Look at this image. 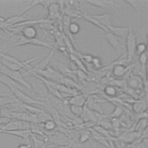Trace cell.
I'll use <instances>...</instances> for the list:
<instances>
[{"label": "cell", "instance_id": "obj_1", "mask_svg": "<svg viewBox=\"0 0 148 148\" xmlns=\"http://www.w3.org/2000/svg\"><path fill=\"white\" fill-rule=\"evenodd\" d=\"M0 73L8 76L13 81L26 89L31 91L33 90V87L31 84L24 79L23 75L19 71L10 70L0 64Z\"/></svg>", "mask_w": 148, "mask_h": 148}, {"label": "cell", "instance_id": "obj_2", "mask_svg": "<svg viewBox=\"0 0 148 148\" xmlns=\"http://www.w3.org/2000/svg\"><path fill=\"white\" fill-rule=\"evenodd\" d=\"M136 45V35L134 33L132 27L128 25V31L126 36L125 46H126V55L128 61H131L135 54V50Z\"/></svg>", "mask_w": 148, "mask_h": 148}, {"label": "cell", "instance_id": "obj_3", "mask_svg": "<svg viewBox=\"0 0 148 148\" xmlns=\"http://www.w3.org/2000/svg\"><path fill=\"white\" fill-rule=\"evenodd\" d=\"M26 45H33L36 46H42V47H47L51 49L53 47V46H52V45L49 44V43L43 41L36 38H33V39H27L20 35L17 36L16 40L13 47L24 46Z\"/></svg>", "mask_w": 148, "mask_h": 148}, {"label": "cell", "instance_id": "obj_4", "mask_svg": "<svg viewBox=\"0 0 148 148\" xmlns=\"http://www.w3.org/2000/svg\"><path fill=\"white\" fill-rule=\"evenodd\" d=\"M10 91L13 93L14 96L16 97V99L17 101L21 102L23 103L28 105H43V102H39L38 101H36L32 98L28 96L27 94H25L24 92L22 91L21 89H20L18 87H13L9 89Z\"/></svg>", "mask_w": 148, "mask_h": 148}, {"label": "cell", "instance_id": "obj_5", "mask_svg": "<svg viewBox=\"0 0 148 148\" xmlns=\"http://www.w3.org/2000/svg\"><path fill=\"white\" fill-rule=\"evenodd\" d=\"M28 72H33V71L29 70V71H28ZM34 73L39 75L40 76L43 77L44 79L50 80V81L60 82L63 78L62 76L60 73L57 72L56 70L52 69L51 67H50L49 66L46 69H45L42 71H38V72H36Z\"/></svg>", "mask_w": 148, "mask_h": 148}, {"label": "cell", "instance_id": "obj_6", "mask_svg": "<svg viewBox=\"0 0 148 148\" xmlns=\"http://www.w3.org/2000/svg\"><path fill=\"white\" fill-rule=\"evenodd\" d=\"M56 49V47H53L51 49V51L48 53V54L40 62H39V63L36 64L33 67L30 66L29 67V68L27 69V71L29 70H31L34 72H36L42 71V70L46 69L49 66L48 65L50 63L52 58L53 57Z\"/></svg>", "mask_w": 148, "mask_h": 148}, {"label": "cell", "instance_id": "obj_7", "mask_svg": "<svg viewBox=\"0 0 148 148\" xmlns=\"http://www.w3.org/2000/svg\"><path fill=\"white\" fill-rule=\"evenodd\" d=\"M0 133H5V134L16 136L25 140L28 143H30L29 137L32 134V132L31 130H13V131L0 130Z\"/></svg>", "mask_w": 148, "mask_h": 148}, {"label": "cell", "instance_id": "obj_8", "mask_svg": "<svg viewBox=\"0 0 148 148\" xmlns=\"http://www.w3.org/2000/svg\"><path fill=\"white\" fill-rule=\"evenodd\" d=\"M103 37L108 41L109 45L115 50L118 51L122 49L123 46L119 40V38L109 31L105 32V33L103 35Z\"/></svg>", "mask_w": 148, "mask_h": 148}, {"label": "cell", "instance_id": "obj_9", "mask_svg": "<svg viewBox=\"0 0 148 148\" xmlns=\"http://www.w3.org/2000/svg\"><path fill=\"white\" fill-rule=\"evenodd\" d=\"M90 16L95 19L99 24L108 30V28L112 25L111 18L108 13H105L100 14H90Z\"/></svg>", "mask_w": 148, "mask_h": 148}, {"label": "cell", "instance_id": "obj_10", "mask_svg": "<svg viewBox=\"0 0 148 148\" xmlns=\"http://www.w3.org/2000/svg\"><path fill=\"white\" fill-rule=\"evenodd\" d=\"M86 2L97 8L103 9H109L110 8H120V6L114 3L113 1H86Z\"/></svg>", "mask_w": 148, "mask_h": 148}, {"label": "cell", "instance_id": "obj_11", "mask_svg": "<svg viewBox=\"0 0 148 148\" xmlns=\"http://www.w3.org/2000/svg\"><path fill=\"white\" fill-rule=\"evenodd\" d=\"M28 20H29V18H28L25 13L23 14H18L10 17L8 19H6L5 21L4 27H9V26L12 27L16 24H17L23 22Z\"/></svg>", "mask_w": 148, "mask_h": 148}, {"label": "cell", "instance_id": "obj_12", "mask_svg": "<svg viewBox=\"0 0 148 148\" xmlns=\"http://www.w3.org/2000/svg\"><path fill=\"white\" fill-rule=\"evenodd\" d=\"M21 30L20 31V35L27 38V39H33L35 38L37 36V30L35 27L32 25H25L23 26Z\"/></svg>", "mask_w": 148, "mask_h": 148}, {"label": "cell", "instance_id": "obj_13", "mask_svg": "<svg viewBox=\"0 0 148 148\" xmlns=\"http://www.w3.org/2000/svg\"><path fill=\"white\" fill-rule=\"evenodd\" d=\"M128 68L129 67L125 65H114L112 68V74L116 77H121L127 73Z\"/></svg>", "mask_w": 148, "mask_h": 148}, {"label": "cell", "instance_id": "obj_14", "mask_svg": "<svg viewBox=\"0 0 148 148\" xmlns=\"http://www.w3.org/2000/svg\"><path fill=\"white\" fill-rule=\"evenodd\" d=\"M108 31L112 34H114L118 38H121L125 35H127L128 31V27H120V26H114L112 25L109 28Z\"/></svg>", "mask_w": 148, "mask_h": 148}, {"label": "cell", "instance_id": "obj_15", "mask_svg": "<svg viewBox=\"0 0 148 148\" xmlns=\"http://www.w3.org/2000/svg\"><path fill=\"white\" fill-rule=\"evenodd\" d=\"M90 133L91 135V137H92L97 142L102 145L103 146H104L107 148H112L108 142V140L105 139L104 136H102V135L99 134L98 132H97L94 130H90Z\"/></svg>", "mask_w": 148, "mask_h": 148}, {"label": "cell", "instance_id": "obj_16", "mask_svg": "<svg viewBox=\"0 0 148 148\" xmlns=\"http://www.w3.org/2000/svg\"><path fill=\"white\" fill-rule=\"evenodd\" d=\"M87 106L88 109L91 111L97 112L99 113H102V109L101 107L99 101L94 98H90L87 102Z\"/></svg>", "mask_w": 148, "mask_h": 148}, {"label": "cell", "instance_id": "obj_17", "mask_svg": "<svg viewBox=\"0 0 148 148\" xmlns=\"http://www.w3.org/2000/svg\"><path fill=\"white\" fill-rule=\"evenodd\" d=\"M0 82L3 83L4 85H5L6 87H8L9 89L13 87H18L21 90H23V87L21 86L13 81L12 79H11L8 76L2 74L0 73Z\"/></svg>", "mask_w": 148, "mask_h": 148}, {"label": "cell", "instance_id": "obj_18", "mask_svg": "<svg viewBox=\"0 0 148 148\" xmlns=\"http://www.w3.org/2000/svg\"><path fill=\"white\" fill-rule=\"evenodd\" d=\"M68 103L69 105L83 107L86 103V99L82 95H75L69 98L68 101Z\"/></svg>", "mask_w": 148, "mask_h": 148}, {"label": "cell", "instance_id": "obj_19", "mask_svg": "<svg viewBox=\"0 0 148 148\" xmlns=\"http://www.w3.org/2000/svg\"><path fill=\"white\" fill-rule=\"evenodd\" d=\"M132 108L135 113L142 114L147 109V104L144 101H137L133 103Z\"/></svg>", "mask_w": 148, "mask_h": 148}, {"label": "cell", "instance_id": "obj_20", "mask_svg": "<svg viewBox=\"0 0 148 148\" xmlns=\"http://www.w3.org/2000/svg\"><path fill=\"white\" fill-rule=\"evenodd\" d=\"M128 84L130 87L134 88H140L142 86V81L140 79L134 75H131L128 79Z\"/></svg>", "mask_w": 148, "mask_h": 148}, {"label": "cell", "instance_id": "obj_21", "mask_svg": "<svg viewBox=\"0 0 148 148\" xmlns=\"http://www.w3.org/2000/svg\"><path fill=\"white\" fill-rule=\"evenodd\" d=\"M31 138L32 140L34 148H46L47 141L42 140L36 138L35 134H32L31 135Z\"/></svg>", "mask_w": 148, "mask_h": 148}, {"label": "cell", "instance_id": "obj_22", "mask_svg": "<svg viewBox=\"0 0 148 148\" xmlns=\"http://www.w3.org/2000/svg\"><path fill=\"white\" fill-rule=\"evenodd\" d=\"M83 17L84 18V19H86L87 21H89L90 23L93 24L94 25H95V26L98 27V28L102 29L105 32H108V31H109L106 28H105L103 27L101 24H99L95 19H94V18L91 17L90 16V14H83Z\"/></svg>", "mask_w": 148, "mask_h": 148}, {"label": "cell", "instance_id": "obj_23", "mask_svg": "<svg viewBox=\"0 0 148 148\" xmlns=\"http://www.w3.org/2000/svg\"><path fill=\"white\" fill-rule=\"evenodd\" d=\"M68 31L72 35L77 34L80 31V25L76 22H72L67 27Z\"/></svg>", "mask_w": 148, "mask_h": 148}, {"label": "cell", "instance_id": "obj_24", "mask_svg": "<svg viewBox=\"0 0 148 148\" xmlns=\"http://www.w3.org/2000/svg\"><path fill=\"white\" fill-rule=\"evenodd\" d=\"M104 92L105 94L109 97H114L116 95L117 93V89L115 87L111 86V85H108L106 86L105 88H104Z\"/></svg>", "mask_w": 148, "mask_h": 148}, {"label": "cell", "instance_id": "obj_25", "mask_svg": "<svg viewBox=\"0 0 148 148\" xmlns=\"http://www.w3.org/2000/svg\"><path fill=\"white\" fill-rule=\"evenodd\" d=\"M147 50V45L145 43H139L138 44H136L135 50V53L139 56L140 55L145 53L146 52Z\"/></svg>", "mask_w": 148, "mask_h": 148}, {"label": "cell", "instance_id": "obj_26", "mask_svg": "<svg viewBox=\"0 0 148 148\" xmlns=\"http://www.w3.org/2000/svg\"><path fill=\"white\" fill-rule=\"evenodd\" d=\"M69 109L72 114H73L76 117L80 116L83 110V107L73 105H70Z\"/></svg>", "mask_w": 148, "mask_h": 148}, {"label": "cell", "instance_id": "obj_27", "mask_svg": "<svg viewBox=\"0 0 148 148\" xmlns=\"http://www.w3.org/2000/svg\"><path fill=\"white\" fill-rule=\"evenodd\" d=\"M43 127L47 131H52L56 127V123L53 120H49L43 123Z\"/></svg>", "mask_w": 148, "mask_h": 148}, {"label": "cell", "instance_id": "obj_28", "mask_svg": "<svg viewBox=\"0 0 148 148\" xmlns=\"http://www.w3.org/2000/svg\"><path fill=\"white\" fill-rule=\"evenodd\" d=\"M91 139L90 133L88 132H83L79 136V144L81 145L85 143L87 141H88Z\"/></svg>", "mask_w": 148, "mask_h": 148}, {"label": "cell", "instance_id": "obj_29", "mask_svg": "<svg viewBox=\"0 0 148 148\" xmlns=\"http://www.w3.org/2000/svg\"><path fill=\"white\" fill-rule=\"evenodd\" d=\"M125 2L129 4L131 6H132L135 10H136L138 13H141L140 11V5L139 2L135 0H126L124 1Z\"/></svg>", "mask_w": 148, "mask_h": 148}, {"label": "cell", "instance_id": "obj_30", "mask_svg": "<svg viewBox=\"0 0 148 148\" xmlns=\"http://www.w3.org/2000/svg\"><path fill=\"white\" fill-rule=\"evenodd\" d=\"M17 101V100H16L14 99H12V98L9 97L0 96V106L12 103H13V102H16Z\"/></svg>", "mask_w": 148, "mask_h": 148}, {"label": "cell", "instance_id": "obj_31", "mask_svg": "<svg viewBox=\"0 0 148 148\" xmlns=\"http://www.w3.org/2000/svg\"><path fill=\"white\" fill-rule=\"evenodd\" d=\"M139 61L141 65V70L142 72H144L146 67V62H147L146 53H145L139 56Z\"/></svg>", "mask_w": 148, "mask_h": 148}, {"label": "cell", "instance_id": "obj_32", "mask_svg": "<svg viewBox=\"0 0 148 148\" xmlns=\"http://www.w3.org/2000/svg\"><path fill=\"white\" fill-rule=\"evenodd\" d=\"M123 112V110L121 107L119 106H116L114 108V109L113 110V112L110 113V117L113 118H117L120 117Z\"/></svg>", "mask_w": 148, "mask_h": 148}, {"label": "cell", "instance_id": "obj_33", "mask_svg": "<svg viewBox=\"0 0 148 148\" xmlns=\"http://www.w3.org/2000/svg\"><path fill=\"white\" fill-rule=\"evenodd\" d=\"M91 64L96 68H100L102 67V62L101 59L97 56L93 57Z\"/></svg>", "mask_w": 148, "mask_h": 148}, {"label": "cell", "instance_id": "obj_34", "mask_svg": "<svg viewBox=\"0 0 148 148\" xmlns=\"http://www.w3.org/2000/svg\"><path fill=\"white\" fill-rule=\"evenodd\" d=\"M71 59L73 61V62L81 69L82 70H84V66L83 65V64L80 61H79V60H78L75 56H71Z\"/></svg>", "mask_w": 148, "mask_h": 148}, {"label": "cell", "instance_id": "obj_35", "mask_svg": "<svg viewBox=\"0 0 148 148\" xmlns=\"http://www.w3.org/2000/svg\"><path fill=\"white\" fill-rule=\"evenodd\" d=\"M83 59L88 63H91L92 58H93V56L91 54H84L83 55Z\"/></svg>", "mask_w": 148, "mask_h": 148}, {"label": "cell", "instance_id": "obj_36", "mask_svg": "<svg viewBox=\"0 0 148 148\" xmlns=\"http://www.w3.org/2000/svg\"><path fill=\"white\" fill-rule=\"evenodd\" d=\"M10 121V118L8 117H0V125H3Z\"/></svg>", "mask_w": 148, "mask_h": 148}, {"label": "cell", "instance_id": "obj_37", "mask_svg": "<svg viewBox=\"0 0 148 148\" xmlns=\"http://www.w3.org/2000/svg\"><path fill=\"white\" fill-rule=\"evenodd\" d=\"M31 143H21L20 144L17 148H31Z\"/></svg>", "mask_w": 148, "mask_h": 148}, {"label": "cell", "instance_id": "obj_38", "mask_svg": "<svg viewBox=\"0 0 148 148\" xmlns=\"http://www.w3.org/2000/svg\"><path fill=\"white\" fill-rule=\"evenodd\" d=\"M115 145H116L117 148H125L124 143H122L120 141L115 142Z\"/></svg>", "mask_w": 148, "mask_h": 148}, {"label": "cell", "instance_id": "obj_39", "mask_svg": "<svg viewBox=\"0 0 148 148\" xmlns=\"http://www.w3.org/2000/svg\"><path fill=\"white\" fill-rule=\"evenodd\" d=\"M54 148H70V147L67 146H58L57 147H54Z\"/></svg>", "mask_w": 148, "mask_h": 148}, {"label": "cell", "instance_id": "obj_40", "mask_svg": "<svg viewBox=\"0 0 148 148\" xmlns=\"http://www.w3.org/2000/svg\"><path fill=\"white\" fill-rule=\"evenodd\" d=\"M0 114H1V110H0Z\"/></svg>", "mask_w": 148, "mask_h": 148}]
</instances>
